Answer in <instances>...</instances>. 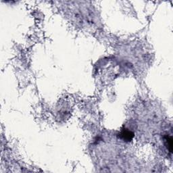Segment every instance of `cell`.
Here are the masks:
<instances>
[{
	"mask_svg": "<svg viewBox=\"0 0 173 173\" xmlns=\"http://www.w3.org/2000/svg\"><path fill=\"white\" fill-rule=\"evenodd\" d=\"M120 137L123 140L127 141V142H131L133 138V137H134V134L131 131H129L128 129H123L121 131Z\"/></svg>",
	"mask_w": 173,
	"mask_h": 173,
	"instance_id": "6da1fadb",
	"label": "cell"
},
{
	"mask_svg": "<svg viewBox=\"0 0 173 173\" xmlns=\"http://www.w3.org/2000/svg\"><path fill=\"white\" fill-rule=\"evenodd\" d=\"M165 142H166V147L170 151V152H172V139L171 137H166L165 139Z\"/></svg>",
	"mask_w": 173,
	"mask_h": 173,
	"instance_id": "7a4b0ae2",
	"label": "cell"
}]
</instances>
